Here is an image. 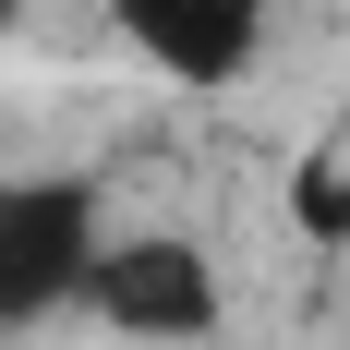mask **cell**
Returning <instances> with one entry per match:
<instances>
[{
    "label": "cell",
    "instance_id": "6da1fadb",
    "mask_svg": "<svg viewBox=\"0 0 350 350\" xmlns=\"http://www.w3.org/2000/svg\"><path fill=\"white\" fill-rule=\"evenodd\" d=\"M72 314H97L109 338H133V350H206L230 326V278H217V254L193 230H109Z\"/></svg>",
    "mask_w": 350,
    "mask_h": 350
},
{
    "label": "cell",
    "instance_id": "3957f363",
    "mask_svg": "<svg viewBox=\"0 0 350 350\" xmlns=\"http://www.w3.org/2000/svg\"><path fill=\"white\" fill-rule=\"evenodd\" d=\"M97 12H109V36H121L157 85H181V97H230V85H254L266 49H278V0H97Z\"/></svg>",
    "mask_w": 350,
    "mask_h": 350
},
{
    "label": "cell",
    "instance_id": "277c9868",
    "mask_svg": "<svg viewBox=\"0 0 350 350\" xmlns=\"http://www.w3.org/2000/svg\"><path fill=\"white\" fill-rule=\"evenodd\" d=\"M12 25H25V0H0V36H12Z\"/></svg>",
    "mask_w": 350,
    "mask_h": 350
},
{
    "label": "cell",
    "instance_id": "7a4b0ae2",
    "mask_svg": "<svg viewBox=\"0 0 350 350\" xmlns=\"http://www.w3.org/2000/svg\"><path fill=\"white\" fill-rule=\"evenodd\" d=\"M109 217L85 181H36V170H0V326H36V314H72L85 302V266H97Z\"/></svg>",
    "mask_w": 350,
    "mask_h": 350
}]
</instances>
